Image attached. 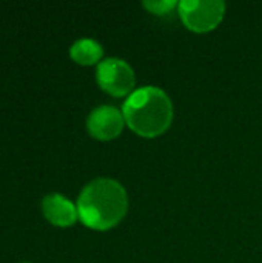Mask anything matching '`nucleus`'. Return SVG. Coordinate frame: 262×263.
Wrapping results in <instances>:
<instances>
[{"mask_svg": "<svg viewBox=\"0 0 262 263\" xmlns=\"http://www.w3.org/2000/svg\"><path fill=\"white\" fill-rule=\"evenodd\" d=\"M125 123L147 139L164 134L173 120V103L165 91L158 86L134 89L122 105Z\"/></svg>", "mask_w": 262, "mask_h": 263, "instance_id": "f03ea898", "label": "nucleus"}, {"mask_svg": "<svg viewBox=\"0 0 262 263\" xmlns=\"http://www.w3.org/2000/svg\"><path fill=\"white\" fill-rule=\"evenodd\" d=\"M22 263H29V262H22Z\"/></svg>", "mask_w": 262, "mask_h": 263, "instance_id": "1a4fd4ad", "label": "nucleus"}, {"mask_svg": "<svg viewBox=\"0 0 262 263\" xmlns=\"http://www.w3.org/2000/svg\"><path fill=\"white\" fill-rule=\"evenodd\" d=\"M182 23L195 32H207L215 29L225 14L222 0H182L178 6Z\"/></svg>", "mask_w": 262, "mask_h": 263, "instance_id": "7ed1b4c3", "label": "nucleus"}, {"mask_svg": "<svg viewBox=\"0 0 262 263\" xmlns=\"http://www.w3.org/2000/svg\"><path fill=\"white\" fill-rule=\"evenodd\" d=\"M124 125L125 119L122 111L111 105L96 106L86 119V128L90 134L97 140L116 139L122 133Z\"/></svg>", "mask_w": 262, "mask_h": 263, "instance_id": "39448f33", "label": "nucleus"}, {"mask_svg": "<svg viewBox=\"0 0 262 263\" xmlns=\"http://www.w3.org/2000/svg\"><path fill=\"white\" fill-rule=\"evenodd\" d=\"M69 55L79 65H85V66L96 65L100 62L103 55V48L97 40L90 37H82L77 39L69 46Z\"/></svg>", "mask_w": 262, "mask_h": 263, "instance_id": "0eeeda50", "label": "nucleus"}, {"mask_svg": "<svg viewBox=\"0 0 262 263\" xmlns=\"http://www.w3.org/2000/svg\"><path fill=\"white\" fill-rule=\"evenodd\" d=\"M97 85L114 97L130 96L136 85L133 68L119 57H107L97 63L96 68Z\"/></svg>", "mask_w": 262, "mask_h": 263, "instance_id": "20e7f679", "label": "nucleus"}, {"mask_svg": "<svg viewBox=\"0 0 262 263\" xmlns=\"http://www.w3.org/2000/svg\"><path fill=\"white\" fill-rule=\"evenodd\" d=\"M128 196L114 179H94L83 186L77 199V213L82 223L91 230L107 231L116 227L127 214Z\"/></svg>", "mask_w": 262, "mask_h": 263, "instance_id": "f257e3e1", "label": "nucleus"}, {"mask_svg": "<svg viewBox=\"0 0 262 263\" xmlns=\"http://www.w3.org/2000/svg\"><path fill=\"white\" fill-rule=\"evenodd\" d=\"M42 213L56 227H71L79 219L77 205L59 193L46 194L42 199Z\"/></svg>", "mask_w": 262, "mask_h": 263, "instance_id": "423d86ee", "label": "nucleus"}, {"mask_svg": "<svg viewBox=\"0 0 262 263\" xmlns=\"http://www.w3.org/2000/svg\"><path fill=\"white\" fill-rule=\"evenodd\" d=\"M144 8L156 15H168L173 9H178L179 3L176 0H145Z\"/></svg>", "mask_w": 262, "mask_h": 263, "instance_id": "6e6552de", "label": "nucleus"}]
</instances>
